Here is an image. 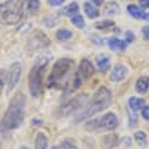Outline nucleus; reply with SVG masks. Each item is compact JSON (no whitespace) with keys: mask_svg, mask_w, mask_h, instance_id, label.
Masks as SVG:
<instances>
[{"mask_svg":"<svg viewBox=\"0 0 149 149\" xmlns=\"http://www.w3.org/2000/svg\"><path fill=\"white\" fill-rule=\"evenodd\" d=\"M70 21H72V24H73L74 26L78 27V28H84V27H85V19H84V17L80 15V14H77V15L72 17Z\"/></svg>","mask_w":149,"mask_h":149,"instance_id":"26","label":"nucleus"},{"mask_svg":"<svg viewBox=\"0 0 149 149\" xmlns=\"http://www.w3.org/2000/svg\"><path fill=\"white\" fill-rule=\"evenodd\" d=\"M4 85H5V74H4V70L0 69V93H1L4 88Z\"/></svg>","mask_w":149,"mask_h":149,"instance_id":"30","label":"nucleus"},{"mask_svg":"<svg viewBox=\"0 0 149 149\" xmlns=\"http://www.w3.org/2000/svg\"><path fill=\"white\" fill-rule=\"evenodd\" d=\"M84 11H85L86 15L88 18H91V19H95V18H97L100 15L99 10L91 3H85L84 4Z\"/></svg>","mask_w":149,"mask_h":149,"instance_id":"19","label":"nucleus"},{"mask_svg":"<svg viewBox=\"0 0 149 149\" xmlns=\"http://www.w3.org/2000/svg\"><path fill=\"white\" fill-rule=\"evenodd\" d=\"M19 149H29V148H27V147H21V148H19Z\"/></svg>","mask_w":149,"mask_h":149,"instance_id":"35","label":"nucleus"},{"mask_svg":"<svg viewBox=\"0 0 149 149\" xmlns=\"http://www.w3.org/2000/svg\"><path fill=\"white\" fill-rule=\"evenodd\" d=\"M111 102H113L111 92L104 86L99 87L93 96L84 106V109L78 113L77 121H82L85 119H89L96 115L97 113H101L111 104Z\"/></svg>","mask_w":149,"mask_h":149,"instance_id":"2","label":"nucleus"},{"mask_svg":"<svg viewBox=\"0 0 149 149\" xmlns=\"http://www.w3.org/2000/svg\"><path fill=\"white\" fill-rule=\"evenodd\" d=\"M73 33L67 29V28H61L56 32V39L60 40V41H66V40H69L72 38Z\"/></svg>","mask_w":149,"mask_h":149,"instance_id":"24","label":"nucleus"},{"mask_svg":"<svg viewBox=\"0 0 149 149\" xmlns=\"http://www.w3.org/2000/svg\"><path fill=\"white\" fill-rule=\"evenodd\" d=\"M91 1H92L94 5H96V6H101V5H102V3H103L102 0H91Z\"/></svg>","mask_w":149,"mask_h":149,"instance_id":"34","label":"nucleus"},{"mask_svg":"<svg viewBox=\"0 0 149 149\" xmlns=\"http://www.w3.org/2000/svg\"><path fill=\"white\" fill-rule=\"evenodd\" d=\"M128 77V68L123 63H116L110 70L109 74V80L111 82H122Z\"/></svg>","mask_w":149,"mask_h":149,"instance_id":"10","label":"nucleus"},{"mask_svg":"<svg viewBox=\"0 0 149 149\" xmlns=\"http://www.w3.org/2000/svg\"><path fill=\"white\" fill-rule=\"evenodd\" d=\"M149 88V78L148 77H140L135 84V91L139 94H144Z\"/></svg>","mask_w":149,"mask_h":149,"instance_id":"14","label":"nucleus"},{"mask_svg":"<svg viewBox=\"0 0 149 149\" xmlns=\"http://www.w3.org/2000/svg\"><path fill=\"white\" fill-rule=\"evenodd\" d=\"M126 42L128 44V42H132V41H134V34L132 33V32H127L126 33Z\"/></svg>","mask_w":149,"mask_h":149,"instance_id":"32","label":"nucleus"},{"mask_svg":"<svg viewBox=\"0 0 149 149\" xmlns=\"http://www.w3.org/2000/svg\"><path fill=\"white\" fill-rule=\"evenodd\" d=\"M96 66L100 70L104 72L107 70L109 67H110V58L107 55V54H103V55H100L97 59H96Z\"/></svg>","mask_w":149,"mask_h":149,"instance_id":"20","label":"nucleus"},{"mask_svg":"<svg viewBox=\"0 0 149 149\" xmlns=\"http://www.w3.org/2000/svg\"><path fill=\"white\" fill-rule=\"evenodd\" d=\"M48 63V59L41 58L38 60L34 66L31 68L28 74V89L32 97H39L42 93L44 87V74L46 66Z\"/></svg>","mask_w":149,"mask_h":149,"instance_id":"4","label":"nucleus"},{"mask_svg":"<svg viewBox=\"0 0 149 149\" xmlns=\"http://www.w3.org/2000/svg\"><path fill=\"white\" fill-rule=\"evenodd\" d=\"M88 101V95L86 93H82V94H79L77 96H74L72 99H69L60 109V113L62 116H66V115H69L74 111L79 110L81 107H84Z\"/></svg>","mask_w":149,"mask_h":149,"instance_id":"8","label":"nucleus"},{"mask_svg":"<svg viewBox=\"0 0 149 149\" xmlns=\"http://www.w3.org/2000/svg\"><path fill=\"white\" fill-rule=\"evenodd\" d=\"M94 72H95V67H94L93 62L88 59H82L78 66V70H77L75 77H74L73 88L75 89V88L80 87V85L84 81L89 80L94 75Z\"/></svg>","mask_w":149,"mask_h":149,"instance_id":"7","label":"nucleus"},{"mask_svg":"<svg viewBox=\"0 0 149 149\" xmlns=\"http://www.w3.org/2000/svg\"><path fill=\"white\" fill-rule=\"evenodd\" d=\"M24 15L22 0H6L0 4V28L14 26Z\"/></svg>","mask_w":149,"mask_h":149,"instance_id":"3","label":"nucleus"},{"mask_svg":"<svg viewBox=\"0 0 149 149\" xmlns=\"http://www.w3.org/2000/svg\"><path fill=\"white\" fill-rule=\"evenodd\" d=\"M127 11H128V13H129L133 18H135V19L147 20V14H146L140 7H137L136 5H128V6H127Z\"/></svg>","mask_w":149,"mask_h":149,"instance_id":"17","label":"nucleus"},{"mask_svg":"<svg viewBox=\"0 0 149 149\" xmlns=\"http://www.w3.org/2000/svg\"><path fill=\"white\" fill-rule=\"evenodd\" d=\"M0 149H1V146H0Z\"/></svg>","mask_w":149,"mask_h":149,"instance_id":"37","label":"nucleus"},{"mask_svg":"<svg viewBox=\"0 0 149 149\" xmlns=\"http://www.w3.org/2000/svg\"><path fill=\"white\" fill-rule=\"evenodd\" d=\"M108 46L110 47V49L116 51V52H122L127 48V42L125 40L118 39V38H110L108 40Z\"/></svg>","mask_w":149,"mask_h":149,"instance_id":"13","label":"nucleus"},{"mask_svg":"<svg viewBox=\"0 0 149 149\" xmlns=\"http://www.w3.org/2000/svg\"><path fill=\"white\" fill-rule=\"evenodd\" d=\"M73 65H74V61L68 58H61V59L56 60L52 67V70H51L48 79H47L48 87H53V88L60 87V85L63 82L65 78L68 75V73L72 69Z\"/></svg>","mask_w":149,"mask_h":149,"instance_id":"6","label":"nucleus"},{"mask_svg":"<svg viewBox=\"0 0 149 149\" xmlns=\"http://www.w3.org/2000/svg\"><path fill=\"white\" fill-rule=\"evenodd\" d=\"M40 6V0H28L27 1V10L32 13L36 12Z\"/></svg>","mask_w":149,"mask_h":149,"instance_id":"27","label":"nucleus"},{"mask_svg":"<svg viewBox=\"0 0 149 149\" xmlns=\"http://www.w3.org/2000/svg\"><path fill=\"white\" fill-rule=\"evenodd\" d=\"M119 126V118L113 111H107L103 115L88 120L85 123V128L89 133H106L113 132Z\"/></svg>","mask_w":149,"mask_h":149,"instance_id":"5","label":"nucleus"},{"mask_svg":"<svg viewBox=\"0 0 149 149\" xmlns=\"http://www.w3.org/2000/svg\"><path fill=\"white\" fill-rule=\"evenodd\" d=\"M119 12V5L115 1H109L103 6V13L106 15H115Z\"/></svg>","mask_w":149,"mask_h":149,"instance_id":"21","label":"nucleus"},{"mask_svg":"<svg viewBox=\"0 0 149 149\" xmlns=\"http://www.w3.org/2000/svg\"><path fill=\"white\" fill-rule=\"evenodd\" d=\"M142 35H143V39L149 41V26H143L142 27Z\"/></svg>","mask_w":149,"mask_h":149,"instance_id":"29","label":"nucleus"},{"mask_svg":"<svg viewBox=\"0 0 149 149\" xmlns=\"http://www.w3.org/2000/svg\"><path fill=\"white\" fill-rule=\"evenodd\" d=\"M47 3L51 6H61L65 3V0H47Z\"/></svg>","mask_w":149,"mask_h":149,"instance_id":"31","label":"nucleus"},{"mask_svg":"<svg viewBox=\"0 0 149 149\" xmlns=\"http://www.w3.org/2000/svg\"><path fill=\"white\" fill-rule=\"evenodd\" d=\"M20 77H21V65L20 62H13L7 70V74L5 75V81L8 93H11L17 87Z\"/></svg>","mask_w":149,"mask_h":149,"instance_id":"9","label":"nucleus"},{"mask_svg":"<svg viewBox=\"0 0 149 149\" xmlns=\"http://www.w3.org/2000/svg\"><path fill=\"white\" fill-rule=\"evenodd\" d=\"M147 20H149V13L147 14Z\"/></svg>","mask_w":149,"mask_h":149,"instance_id":"36","label":"nucleus"},{"mask_svg":"<svg viewBox=\"0 0 149 149\" xmlns=\"http://www.w3.org/2000/svg\"><path fill=\"white\" fill-rule=\"evenodd\" d=\"M120 143L119 136L116 134H108L102 139V147L103 149H113Z\"/></svg>","mask_w":149,"mask_h":149,"instance_id":"12","label":"nucleus"},{"mask_svg":"<svg viewBox=\"0 0 149 149\" xmlns=\"http://www.w3.org/2000/svg\"><path fill=\"white\" fill-rule=\"evenodd\" d=\"M63 12H65L67 15H69V17L72 18V17H74V15L79 14V5H78L77 3H70V4H68V5L63 8Z\"/></svg>","mask_w":149,"mask_h":149,"instance_id":"23","label":"nucleus"},{"mask_svg":"<svg viewBox=\"0 0 149 149\" xmlns=\"http://www.w3.org/2000/svg\"><path fill=\"white\" fill-rule=\"evenodd\" d=\"M35 149H48V137L42 133L39 132L35 136Z\"/></svg>","mask_w":149,"mask_h":149,"instance_id":"15","label":"nucleus"},{"mask_svg":"<svg viewBox=\"0 0 149 149\" xmlns=\"http://www.w3.org/2000/svg\"><path fill=\"white\" fill-rule=\"evenodd\" d=\"M144 100L141 97H136V96H132L128 100V107L130 108V110L133 111H139L144 107Z\"/></svg>","mask_w":149,"mask_h":149,"instance_id":"18","label":"nucleus"},{"mask_svg":"<svg viewBox=\"0 0 149 149\" xmlns=\"http://www.w3.org/2000/svg\"><path fill=\"white\" fill-rule=\"evenodd\" d=\"M48 45H49V40H48L47 36L40 31H35L31 35V47H28V48L33 49V51H36L39 48L47 47Z\"/></svg>","mask_w":149,"mask_h":149,"instance_id":"11","label":"nucleus"},{"mask_svg":"<svg viewBox=\"0 0 149 149\" xmlns=\"http://www.w3.org/2000/svg\"><path fill=\"white\" fill-rule=\"evenodd\" d=\"M26 97L22 93H17L10 101V104L0 121V133L8 134L17 130L25 120Z\"/></svg>","mask_w":149,"mask_h":149,"instance_id":"1","label":"nucleus"},{"mask_svg":"<svg viewBox=\"0 0 149 149\" xmlns=\"http://www.w3.org/2000/svg\"><path fill=\"white\" fill-rule=\"evenodd\" d=\"M95 28L97 29H108V28H111L114 26V21H111V20H103V21H97L94 24Z\"/></svg>","mask_w":149,"mask_h":149,"instance_id":"25","label":"nucleus"},{"mask_svg":"<svg viewBox=\"0 0 149 149\" xmlns=\"http://www.w3.org/2000/svg\"><path fill=\"white\" fill-rule=\"evenodd\" d=\"M134 141L137 143V146L140 147H146L148 144V137H147V134L143 132V130H139L134 134Z\"/></svg>","mask_w":149,"mask_h":149,"instance_id":"22","label":"nucleus"},{"mask_svg":"<svg viewBox=\"0 0 149 149\" xmlns=\"http://www.w3.org/2000/svg\"><path fill=\"white\" fill-rule=\"evenodd\" d=\"M140 6H141V8H147V7H149V0H140Z\"/></svg>","mask_w":149,"mask_h":149,"instance_id":"33","label":"nucleus"},{"mask_svg":"<svg viewBox=\"0 0 149 149\" xmlns=\"http://www.w3.org/2000/svg\"><path fill=\"white\" fill-rule=\"evenodd\" d=\"M52 149H79V146H78L75 140L68 137V139L62 140L59 144L54 146Z\"/></svg>","mask_w":149,"mask_h":149,"instance_id":"16","label":"nucleus"},{"mask_svg":"<svg viewBox=\"0 0 149 149\" xmlns=\"http://www.w3.org/2000/svg\"><path fill=\"white\" fill-rule=\"evenodd\" d=\"M141 116L146 120V121H149V106H146L141 109Z\"/></svg>","mask_w":149,"mask_h":149,"instance_id":"28","label":"nucleus"}]
</instances>
